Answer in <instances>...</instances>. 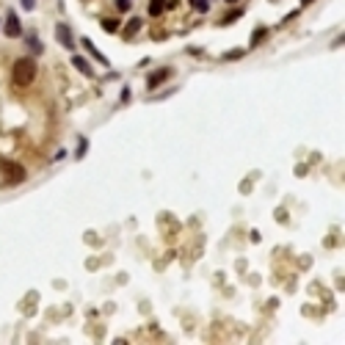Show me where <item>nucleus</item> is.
Here are the masks:
<instances>
[{
  "instance_id": "7ed1b4c3",
  "label": "nucleus",
  "mask_w": 345,
  "mask_h": 345,
  "mask_svg": "<svg viewBox=\"0 0 345 345\" xmlns=\"http://www.w3.org/2000/svg\"><path fill=\"white\" fill-rule=\"evenodd\" d=\"M6 33H9V36H20V20L14 17V14L6 17Z\"/></svg>"
},
{
  "instance_id": "f257e3e1",
  "label": "nucleus",
  "mask_w": 345,
  "mask_h": 345,
  "mask_svg": "<svg viewBox=\"0 0 345 345\" xmlns=\"http://www.w3.org/2000/svg\"><path fill=\"white\" fill-rule=\"evenodd\" d=\"M11 80L17 86H31L33 80H36V64H33V58H20V61H14V67H11Z\"/></svg>"
},
{
  "instance_id": "9d476101",
  "label": "nucleus",
  "mask_w": 345,
  "mask_h": 345,
  "mask_svg": "<svg viewBox=\"0 0 345 345\" xmlns=\"http://www.w3.org/2000/svg\"><path fill=\"white\" fill-rule=\"evenodd\" d=\"M306 3H312V0H304V6H306Z\"/></svg>"
},
{
  "instance_id": "6e6552de",
  "label": "nucleus",
  "mask_w": 345,
  "mask_h": 345,
  "mask_svg": "<svg viewBox=\"0 0 345 345\" xmlns=\"http://www.w3.org/2000/svg\"><path fill=\"white\" fill-rule=\"evenodd\" d=\"M138 28H141V20H130V25H127V33H136Z\"/></svg>"
},
{
  "instance_id": "f03ea898",
  "label": "nucleus",
  "mask_w": 345,
  "mask_h": 345,
  "mask_svg": "<svg viewBox=\"0 0 345 345\" xmlns=\"http://www.w3.org/2000/svg\"><path fill=\"white\" fill-rule=\"evenodd\" d=\"M0 168H3V174H6L9 182H23L25 180V168L17 166V163H0Z\"/></svg>"
},
{
  "instance_id": "20e7f679",
  "label": "nucleus",
  "mask_w": 345,
  "mask_h": 345,
  "mask_svg": "<svg viewBox=\"0 0 345 345\" xmlns=\"http://www.w3.org/2000/svg\"><path fill=\"white\" fill-rule=\"evenodd\" d=\"M166 78H168V69H158V72H155V75H152V78H149V89H158V86H160V83H163V80H166Z\"/></svg>"
},
{
  "instance_id": "0eeeda50",
  "label": "nucleus",
  "mask_w": 345,
  "mask_h": 345,
  "mask_svg": "<svg viewBox=\"0 0 345 345\" xmlns=\"http://www.w3.org/2000/svg\"><path fill=\"white\" fill-rule=\"evenodd\" d=\"M72 64H75V67H78L80 72H86V75H91V67H89V64H86V61H83V58H80V55H75V58H72Z\"/></svg>"
},
{
  "instance_id": "39448f33",
  "label": "nucleus",
  "mask_w": 345,
  "mask_h": 345,
  "mask_svg": "<svg viewBox=\"0 0 345 345\" xmlns=\"http://www.w3.org/2000/svg\"><path fill=\"white\" fill-rule=\"evenodd\" d=\"M58 39H61L64 47H72V36H69V28L67 25H58Z\"/></svg>"
},
{
  "instance_id": "1a4fd4ad",
  "label": "nucleus",
  "mask_w": 345,
  "mask_h": 345,
  "mask_svg": "<svg viewBox=\"0 0 345 345\" xmlns=\"http://www.w3.org/2000/svg\"><path fill=\"white\" fill-rule=\"evenodd\" d=\"M194 6H196L199 11H204V9H207V0H194Z\"/></svg>"
},
{
  "instance_id": "423d86ee",
  "label": "nucleus",
  "mask_w": 345,
  "mask_h": 345,
  "mask_svg": "<svg viewBox=\"0 0 345 345\" xmlns=\"http://www.w3.org/2000/svg\"><path fill=\"white\" fill-rule=\"evenodd\" d=\"M163 6H166V0H152V3H149V14H152V17H160V14H163Z\"/></svg>"
}]
</instances>
